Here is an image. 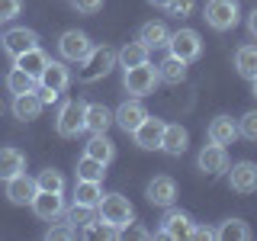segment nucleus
<instances>
[{"instance_id": "nucleus-1", "label": "nucleus", "mask_w": 257, "mask_h": 241, "mask_svg": "<svg viewBox=\"0 0 257 241\" xmlns=\"http://www.w3.org/2000/svg\"><path fill=\"white\" fill-rule=\"evenodd\" d=\"M203 20L215 32H231L241 23V4L238 0H206Z\"/></svg>"}, {"instance_id": "nucleus-2", "label": "nucleus", "mask_w": 257, "mask_h": 241, "mask_svg": "<svg viewBox=\"0 0 257 241\" xmlns=\"http://www.w3.org/2000/svg\"><path fill=\"white\" fill-rule=\"evenodd\" d=\"M96 219L116 225V228L122 231L125 225L135 222V209H132V203H128L122 193H103V199L96 203Z\"/></svg>"}, {"instance_id": "nucleus-3", "label": "nucleus", "mask_w": 257, "mask_h": 241, "mask_svg": "<svg viewBox=\"0 0 257 241\" xmlns=\"http://www.w3.org/2000/svg\"><path fill=\"white\" fill-rule=\"evenodd\" d=\"M158 64H151V61H142V64H135V68H125V74H122V87H125V93L128 96H148V93H155V87H158Z\"/></svg>"}, {"instance_id": "nucleus-4", "label": "nucleus", "mask_w": 257, "mask_h": 241, "mask_svg": "<svg viewBox=\"0 0 257 241\" xmlns=\"http://www.w3.org/2000/svg\"><path fill=\"white\" fill-rule=\"evenodd\" d=\"M167 52L174 55V58H180V61H196L199 55H203V36H199L196 29H177L171 32V39H167Z\"/></svg>"}, {"instance_id": "nucleus-5", "label": "nucleus", "mask_w": 257, "mask_h": 241, "mask_svg": "<svg viewBox=\"0 0 257 241\" xmlns=\"http://www.w3.org/2000/svg\"><path fill=\"white\" fill-rule=\"evenodd\" d=\"M84 112H87V103L84 100L61 103L58 119H55V132H58L61 139H77V135L84 132Z\"/></svg>"}, {"instance_id": "nucleus-6", "label": "nucleus", "mask_w": 257, "mask_h": 241, "mask_svg": "<svg viewBox=\"0 0 257 241\" xmlns=\"http://www.w3.org/2000/svg\"><path fill=\"white\" fill-rule=\"evenodd\" d=\"M80 64L87 68V71H84V80H87V84H93V80L106 77L109 71L119 64V61H116V48H109V45H93L90 55H87Z\"/></svg>"}, {"instance_id": "nucleus-7", "label": "nucleus", "mask_w": 257, "mask_h": 241, "mask_svg": "<svg viewBox=\"0 0 257 241\" xmlns=\"http://www.w3.org/2000/svg\"><path fill=\"white\" fill-rule=\"evenodd\" d=\"M90 36L87 32H80V29H68V32H61V39H58V55H61V61H74L80 64L90 55Z\"/></svg>"}, {"instance_id": "nucleus-8", "label": "nucleus", "mask_w": 257, "mask_h": 241, "mask_svg": "<svg viewBox=\"0 0 257 241\" xmlns=\"http://www.w3.org/2000/svg\"><path fill=\"white\" fill-rule=\"evenodd\" d=\"M0 42H4V52L10 55V58H20V55L29 52V48H39V32L26 29V26H13V29H7L4 36H0Z\"/></svg>"}, {"instance_id": "nucleus-9", "label": "nucleus", "mask_w": 257, "mask_h": 241, "mask_svg": "<svg viewBox=\"0 0 257 241\" xmlns=\"http://www.w3.org/2000/svg\"><path fill=\"white\" fill-rule=\"evenodd\" d=\"M29 206L42 222H58L64 215V196L61 193H52V190H36V196H32Z\"/></svg>"}, {"instance_id": "nucleus-10", "label": "nucleus", "mask_w": 257, "mask_h": 241, "mask_svg": "<svg viewBox=\"0 0 257 241\" xmlns=\"http://www.w3.org/2000/svg\"><path fill=\"white\" fill-rule=\"evenodd\" d=\"M190 228H193V215L183 212V209H171V206H167L158 235L161 238H171V241H180V238H190Z\"/></svg>"}, {"instance_id": "nucleus-11", "label": "nucleus", "mask_w": 257, "mask_h": 241, "mask_svg": "<svg viewBox=\"0 0 257 241\" xmlns=\"http://www.w3.org/2000/svg\"><path fill=\"white\" fill-rule=\"evenodd\" d=\"M196 167L209 177H219L222 171H228V151H225V145H215V142L203 145L196 155Z\"/></svg>"}, {"instance_id": "nucleus-12", "label": "nucleus", "mask_w": 257, "mask_h": 241, "mask_svg": "<svg viewBox=\"0 0 257 241\" xmlns=\"http://www.w3.org/2000/svg\"><path fill=\"white\" fill-rule=\"evenodd\" d=\"M145 116H148V109L142 106V100H139V96H132V100L119 103V109H112V123L122 129L125 135H132L135 129L142 126V119H145Z\"/></svg>"}, {"instance_id": "nucleus-13", "label": "nucleus", "mask_w": 257, "mask_h": 241, "mask_svg": "<svg viewBox=\"0 0 257 241\" xmlns=\"http://www.w3.org/2000/svg\"><path fill=\"white\" fill-rule=\"evenodd\" d=\"M228 187L235 190V193H241V196L257 193V164H254V161H238V164H231Z\"/></svg>"}, {"instance_id": "nucleus-14", "label": "nucleus", "mask_w": 257, "mask_h": 241, "mask_svg": "<svg viewBox=\"0 0 257 241\" xmlns=\"http://www.w3.org/2000/svg\"><path fill=\"white\" fill-rule=\"evenodd\" d=\"M145 199H148L151 206H161V209H167V206H174V199H177V183H174V177H155V180H148V187H145Z\"/></svg>"}, {"instance_id": "nucleus-15", "label": "nucleus", "mask_w": 257, "mask_h": 241, "mask_svg": "<svg viewBox=\"0 0 257 241\" xmlns=\"http://www.w3.org/2000/svg\"><path fill=\"white\" fill-rule=\"evenodd\" d=\"M161 135H164V119L145 116L142 126L132 132V139H135V145H139L142 151H155V148H161Z\"/></svg>"}, {"instance_id": "nucleus-16", "label": "nucleus", "mask_w": 257, "mask_h": 241, "mask_svg": "<svg viewBox=\"0 0 257 241\" xmlns=\"http://www.w3.org/2000/svg\"><path fill=\"white\" fill-rule=\"evenodd\" d=\"M190 145V132L180 123H164V135H161V151L171 158H180Z\"/></svg>"}, {"instance_id": "nucleus-17", "label": "nucleus", "mask_w": 257, "mask_h": 241, "mask_svg": "<svg viewBox=\"0 0 257 241\" xmlns=\"http://www.w3.org/2000/svg\"><path fill=\"white\" fill-rule=\"evenodd\" d=\"M39 87H48V90H58V93L68 90L71 87V71L64 68V61L48 58V64L42 68V74H39Z\"/></svg>"}, {"instance_id": "nucleus-18", "label": "nucleus", "mask_w": 257, "mask_h": 241, "mask_svg": "<svg viewBox=\"0 0 257 241\" xmlns=\"http://www.w3.org/2000/svg\"><path fill=\"white\" fill-rule=\"evenodd\" d=\"M32 196H36V180L26 177V171L7 180V199H10L13 206H29Z\"/></svg>"}, {"instance_id": "nucleus-19", "label": "nucleus", "mask_w": 257, "mask_h": 241, "mask_svg": "<svg viewBox=\"0 0 257 241\" xmlns=\"http://www.w3.org/2000/svg\"><path fill=\"white\" fill-rule=\"evenodd\" d=\"M109 126H116V123H112V109L106 106V103H87V112H84V132L100 135V132H106Z\"/></svg>"}, {"instance_id": "nucleus-20", "label": "nucleus", "mask_w": 257, "mask_h": 241, "mask_svg": "<svg viewBox=\"0 0 257 241\" xmlns=\"http://www.w3.org/2000/svg\"><path fill=\"white\" fill-rule=\"evenodd\" d=\"M39 112H42V100H39V87L29 93H16L13 96V116L20 119V123H32V119H39Z\"/></svg>"}, {"instance_id": "nucleus-21", "label": "nucleus", "mask_w": 257, "mask_h": 241, "mask_svg": "<svg viewBox=\"0 0 257 241\" xmlns=\"http://www.w3.org/2000/svg\"><path fill=\"white\" fill-rule=\"evenodd\" d=\"M206 135H209V142H215V145H231L238 139V123L231 116H215L206 129Z\"/></svg>"}, {"instance_id": "nucleus-22", "label": "nucleus", "mask_w": 257, "mask_h": 241, "mask_svg": "<svg viewBox=\"0 0 257 241\" xmlns=\"http://www.w3.org/2000/svg\"><path fill=\"white\" fill-rule=\"evenodd\" d=\"M235 71H238V77H244V80L257 77V45L254 42H244V45L235 48Z\"/></svg>"}, {"instance_id": "nucleus-23", "label": "nucleus", "mask_w": 257, "mask_h": 241, "mask_svg": "<svg viewBox=\"0 0 257 241\" xmlns=\"http://www.w3.org/2000/svg\"><path fill=\"white\" fill-rule=\"evenodd\" d=\"M84 155L96 158L100 164H112L116 161V145H112V139L106 132H100V135H90V142L84 145Z\"/></svg>"}, {"instance_id": "nucleus-24", "label": "nucleus", "mask_w": 257, "mask_h": 241, "mask_svg": "<svg viewBox=\"0 0 257 241\" xmlns=\"http://www.w3.org/2000/svg\"><path fill=\"white\" fill-rule=\"evenodd\" d=\"M167 39H171V29H167L161 20H151V23H145V26L139 29V42L148 48V52L151 48H164Z\"/></svg>"}, {"instance_id": "nucleus-25", "label": "nucleus", "mask_w": 257, "mask_h": 241, "mask_svg": "<svg viewBox=\"0 0 257 241\" xmlns=\"http://www.w3.org/2000/svg\"><path fill=\"white\" fill-rule=\"evenodd\" d=\"M23 171H26V155L20 148H0V180H10Z\"/></svg>"}, {"instance_id": "nucleus-26", "label": "nucleus", "mask_w": 257, "mask_h": 241, "mask_svg": "<svg viewBox=\"0 0 257 241\" xmlns=\"http://www.w3.org/2000/svg\"><path fill=\"white\" fill-rule=\"evenodd\" d=\"M100 199H103V180H77L74 183V203L77 206L96 209Z\"/></svg>"}, {"instance_id": "nucleus-27", "label": "nucleus", "mask_w": 257, "mask_h": 241, "mask_svg": "<svg viewBox=\"0 0 257 241\" xmlns=\"http://www.w3.org/2000/svg\"><path fill=\"white\" fill-rule=\"evenodd\" d=\"M13 64H16V68H23L26 74H32V77L39 80V74H42V68L48 64V55L42 52V48H29V52H23L20 58H13Z\"/></svg>"}, {"instance_id": "nucleus-28", "label": "nucleus", "mask_w": 257, "mask_h": 241, "mask_svg": "<svg viewBox=\"0 0 257 241\" xmlns=\"http://www.w3.org/2000/svg\"><path fill=\"white\" fill-rule=\"evenodd\" d=\"M158 77L167 80V84H183V80H187V61L167 55V58L158 64Z\"/></svg>"}, {"instance_id": "nucleus-29", "label": "nucleus", "mask_w": 257, "mask_h": 241, "mask_svg": "<svg viewBox=\"0 0 257 241\" xmlns=\"http://www.w3.org/2000/svg\"><path fill=\"white\" fill-rule=\"evenodd\" d=\"M215 238L219 241H247L251 238V228H247L244 219H225L219 228H215Z\"/></svg>"}, {"instance_id": "nucleus-30", "label": "nucleus", "mask_w": 257, "mask_h": 241, "mask_svg": "<svg viewBox=\"0 0 257 241\" xmlns=\"http://www.w3.org/2000/svg\"><path fill=\"white\" fill-rule=\"evenodd\" d=\"M116 61L122 64V71H125V68H135V64L148 61V48H145L139 39H135V42H125V45L116 52Z\"/></svg>"}, {"instance_id": "nucleus-31", "label": "nucleus", "mask_w": 257, "mask_h": 241, "mask_svg": "<svg viewBox=\"0 0 257 241\" xmlns=\"http://www.w3.org/2000/svg\"><path fill=\"white\" fill-rule=\"evenodd\" d=\"M36 84H39V80L32 77V74H26L23 68H16V64L10 68V74H7V90H10L13 96H16V93H29V90H36Z\"/></svg>"}, {"instance_id": "nucleus-32", "label": "nucleus", "mask_w": 257, "mask_h": 241, "mask_svg": "<svg viewBox=\"0 0 257 241\" xmlns=\"http://www.w3.org/2000/svg\"><path fill=\"white\" fill-rule=\"evenodd\" d=\"M61 219L68 222L71 228L77 231V238H80V231H84V225H90V222L96 219V215H93V209H90V206H77V203H74L71 209H64V215H61Z\"/></svg>"}, {"instance_id": "nucleus-33", "label": "nucleus", "mask_w": 257, "mask_h": 241, "mask_svg": "<svg viewBox=\"0 0 257 241\" xmlns=\"http://www.w3.org/2000/svg\"><path fill=\"white\" fill-rule=\"evenodd\" d=\"M106 177V164H100L96 158L84 155L77 161V180H103Z\"/></svg>"}, {"instance_id": "nucleus-34", "label": "nucleus", "mask_w": 257, "mask_h": 241, "mask_svg": "<svg viewBox=\"0 0 257 241\" xmlns=\"http://www.w3.org/2000/svg\"><path fill=\"white\" fill-rule=\"evenodd\" d=\"M80 238H122V231L116 228V225H109V222H103V219H93L90 225H84V231H80Z\"/></svg>"}, {"instance_id": "nucleus-35", "label": "nucleus", "mask_w": 257, "mask_h": 241, "mask_svg": "<svg viewBox=\"0 0 257 241\" xmlns=\"http://www.w3.org/2000/svg\"><path fill=\"white\" fill-rule=\"evenodd\" d=\"M36 190L64 193V177H61V171H55V167H45V171L36 177Z\"/></svg>"}, {"instance_id": "nucleus-36", "label": "nucleus", "mask_w": 257, "mask_h": 241, "mask_svg": "<svg viewBox=\"0 0 257 241\" xmlns=\"http://www.w3.org/2000/svg\"><path fill=\"white\" fill-rule=\"evenodd\" d=\"M238 135L247 142H257V109H247L244 116L238 119Z\"/></svg>"}, {"instance_id": "nucleus-37", "label": "nucleus", "mask_w": 257, "mask_h": 241, "mask_svg": "<svg viewBox=\"0 0 257 241\" xmlns=\"http://www.w3.org/2000/svg\"><path fill=\"white\" fill-rule=\"evenodd\" d=\"M103 4H106V0H71L74 13H80V16H93V13H100V10H103Z\"/></svg>"}, {"instance_id": "nucleus-38", "label": "nucleus", "mask_w": 257, "mask_h": 241, "mask_svg": "<svg viewBox=\"0 0 257 241\" xmlns=\"http://www.w3.org/2000/svg\"><path fill=\"white\" fill-rule=\"evenodd\" d=\"M20 10H23V0H0V23L16 20Z\"/></svg>"}, {"instance_id": "nucleus-39", "label": "nucleus", "mask_w": 257, "mask_h": 241, "mask_svg": "<svg viewBox=\"0 0 257 241\" xmlns=\"http://www.w3.org/2000/svg\"><path fill=\"white\" fill-rule=\"evenodd\" d=\"M193 7H196V0H167L164 10L171 13V16H190Z\"/></svg>"}, {"instance_id": "nucleus-40", "label": "nucleus", "mask_w": 257, "mask_h": 241, "mask_svg": "<svg viewBox=\"0 0 257 241\" xmlns=\"http://www.w3.org/2000/svg\"><path fill=\"white\" fill-rule=\"evenodd\" d=\"M45 238H48V241H52V238H77V231L71 228L64 219H58V225H52V228L45 231Z\"/></svg>"}, {"instance_id": "nucleus-41", "label": "nucleus", "mask_w": 257, "mask_h": 241, "mask_svg": "<svg viewBox=\"0 0 257 241\" xmlns=\"http://www.w3.org/2000/svg\"><path fill=\"white\" fill-rule=\"evenodd\" d=\"M190 238L209 241V238H215V228H209V225H196V222H193V228H190Z\"/></svg>"}, {"instance_id": "nucleus-42", "label": "nucleus", "mask_w": 257, "mask_h": 241, "mask_svg": "<svg viewBox=\"0 0 257 241\" xmlns=\"http://www.w3.org/2000/svg\"><path fill=\"white\" fill-rule=\"evenodd\" d=\"M122 238H142V241H145V238H151V231L132 222V225H125V228H122Z\"/></svg>"}, {"instance_id": "nucleus-43", "label": "nucleus", "mask_w": 257, "mask_h": 241, "mask_svg": "<svg viewBox=\"0 0 257 241\" xmlns=\"http://www.w3.org/2000/svg\"><path fill=\"white\" fill-rule=\"evenodd\" d=\"M58 90H48V87H39V100H42V106H52V103H58Z\"/></svg>"}, {"instance_id": "nucleus-44", "label": "nucleus", "mask_w": 257, "mask_h": 241, "mask_svg": "<svg viewBox=\"0 0 257 241\" xmlns=\"http://www.w3.org/2000/svg\"><path fill=\"white\" fill-rule=\"evenodd\" d=\"M247 36L257 39V7H254L251 13H247Z\"/></svg>"}, {"instance_id": "nucleus-45", "label": "nucleus", "mask_w": 257, "mask_h": 241, "mask_svg": "<svg viewBox=\"0 0 257 241\" xmlns=\"http://www.w3.org/2000/svg\"><path fill=\"white\" fill-rule=\"evenodd\" d=\"M148 4H155V7H167V0H148Z\"/></svg>"}, {"instance_id": "nucleus-46", "label": "nucleus", "mask_w": 257, "mask_h": 241, "mask_svg": "<svg viewBox=\"0 0 257 241\" xmlns=\"http://www.w3.org/2000/svg\"><path fill=\"white\" fill-rule=\"evenodd\" d=\"M251 93H254V96H257V77H254V80H251Z\"/></svg>"}]
</instances>
